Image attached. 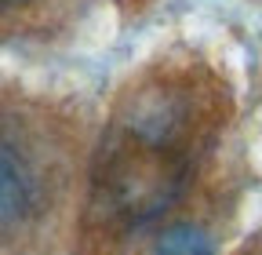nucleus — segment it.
I'll return each instance as SVG.
<instances>
[{"label": "nucleus", "instance_id": "1", "mask_svg": "<svg viewBox=\"0 0 262 255\" xmlns=\"http://www.w3.org/2000/svg\"><path fill=\"white\" fill-rule=\"evenodd\" d=\"M208 124L204 95L179 77L131 91L95 164V211L124 233L171 211L204 153Z\"/></svg>", "mask_w": 262, "mask_h": 255}, {"label": "nucleus", "instance_id": "4", "mask_svg": "<svg viewBox=\"0 0 262 255\" xmlns=\"http://www.w3.org/2000/svg\"><path fill=\"white\" fill-rule=\"evenodd\" d=\"M0 4H33V0H0Z\"/></svg>", "mask_w": 262, "mask_h": 255}, {"label": "nucleus", "instance_id": "3", "mask_svg": "<svg viewBox=\"0 0 262 255\" xmlns=\"http://www.w3.org/2000/svg\"><path fill=\"white\" fill-rule=\"evenodd\" d=\"M153 255H215V241L196 222H175L157 237Z\"/></svg>", "mask_w": 262, "mask_h": 255}, {"label": "nucleus", "instance_id": "2", "mask_svg": "<svg viewBox=\"0 0 262 255\" xmlns=\"http://www.w3.org/2000/svg\"><path fill=\"white\" fill-rule=\"evenodd\" d=\"M48 204V164L29 132L0 117V244L26 233Z\"/></svg>", "mask_w": 262, "mask_h": 255}]
</instances>
